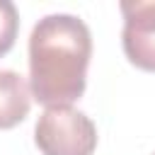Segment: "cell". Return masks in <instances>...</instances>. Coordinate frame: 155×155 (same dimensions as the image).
<instances>
[{
  "mask_svg": "<svg viewBox=\"0 0 155 155\" xmlns=\"http://www.w3.org/2000/svg\"><path fill=\"white\" fill-rule=\"evenodd\" d=\"M92 36L75 15H46L29 36V87L39 104L70 107L87 85Z\"/></svg>",
  "mask_w": 155,
  "mask_h": 155,
  "instance_id": "6da1fadb",
  "label": "cell"
},
{
  "mask_svg": "<svg viewBox=\"0 0 155 155\" xmlns=\"http://www.w3.org/2000/svg\"><path fill=\"white\" fill-rule=\"evenodd\" d=\"M34 143L41 155H92L97 148V128L80 109L46 107L34 126Z\"/></svg>",
  "mask_w": 155,
  "mask_h": 155,
  "instance_id": "7a4b0ae2",
  "label": "cell"
},
{
  "mask_svg": "<svg viewBox=\"0 0 155 155\" xmlns=\"http://www.w3.org/2000/svg\"><path fill=\"white\" fill-rule=\"evenodd\" d=\"M121 15V44L126 58L136 68L155 73V0H124Z\"/></svg>",
  "mask_w": 155,
  "mask_h": 155,
  "instance_id": "3957f363",
  "label": "cell"
},
{
  "mask_svg": "<svg viewBox=\"0 0 155 155\" xmlns=\"http://www.w3.org/2000/svg\"><path fill=\"white\" fill-rule=\"evenodd\" d=\"M31 87L15 70H0V128H12L27 119Z\"/></svg>",
  "mask_w": 155,
  "mask_h": 155,
  "instance_id": "277c9868",
  "label": "cell"
},
{
  "mask_svg": "<svg viewBox=\"0 0 155 155\" xmlns=\"http://www.w3.org/2000/svg\"><path fill=\"white\" fill-rule=\"evenodd\" d=\"M17 29H19L17 7L10 0H0V56H5L15 46Z\"/></svg>",
  "mask_w": 155,
  "mask_h": 155,
  "instance_id": "5b68a950",
  "label": "cell"
}]
</instances>
